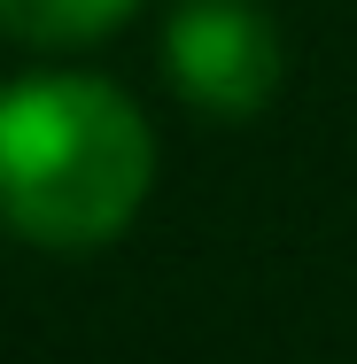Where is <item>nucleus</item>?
Returning a JSON list of instances; mask_svg holds the SVG:
<instances>
[{
	"label": "nucleus",
	"instance_id": "obj_3",
	"mask_svg": "<svg viewBox=\"0 0 357 364\" xmlns=\"http://www.w3.org/2000/svg\"><path fill=\"white\" fill-rule=\"evenodd\" d=\"M140 0H0V39L16 47H93L133 23Z\"/></svg>",
	"mask_w": 357,
	"mask_h": 364
},
{
	"label": "nucleus",
	"instance_id": "obj_2",
	"mask_svg": "<svg viewBox=\"0 0 357 364\" xmlns=\"http://www.w3.org/2000/svg\"><path fill=\"white\" fill-rule=\"evenodd\" d=\"M163 77L202 117H257L287 77V39L264 0H179L163 23Z\"/></svg>",
	"mask_w": 357,
	"mask_h": 364
},
{
	"label": "nucleus",
	"instance_id": "obj_1",
	"mask_svg": "<svg viewBox=\"0 0 357 364\" xmlns=\"http://www.w3.org/2000/svg\"><path fill=\"white\" fill-rule=\"evenodd\" d=\"M155 186V132L109 77L47 70L0 93V225L31 248H101Z\"/></svg>",
	"mask_w": 357,
	"mask_h": 364
}]
</instances>
